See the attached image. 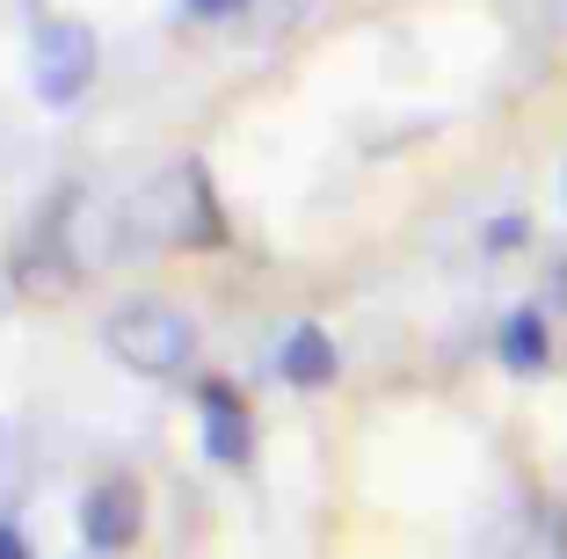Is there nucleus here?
<instances>
[{
    "mask_svg": "<svg viewBox=\"0 0 567 559\" xmlns=\"http://www.w3.org/2000/svg\"><path fill=\"white\" fill-rule=\"evenodd\" d=\"M502 363H509V371H517V379H538V371H546L553 363V342H546V320L532 313V306H517V313L502 320Z\"/></svg>",
    "mask_w": 567,
    "mask_h": 559,
    "instance_id": "8",
    "label": "nucleus"
},
{
    "mask_svg": "<svg viewBox=\"0 0 567 559\" xmlns=\"http://www.w3.org/2000/svg\"><path fill=\"white\" fill-rule=\"evenodd\" d=\"M248 0H183V15H197V22H226V15H240Z\"/></svg>",
    "mask_w": 567,
    "mask_h": 559,
    "instance_id": "10",
    "label": "nucleus"
},
{
    "mask_svg": "<svg viewBox=\"0 0 567 559\" xmlns=\"http://www.w3.org/2000/svg\"><path fill=\"white\" fill-rule=\"evenodd\" d=\"M117 232L138 255H212V247H226V211H218L204 161H167L146 189H132V204L117 211Z\"/></svg>",
    "mask_w": 567,
    "mask_h": 559,
    "instance_id": "1",
    "label": "nucleus"
},
{
    "mask_svg": "<svg viewBox=\"0 0 567 559\" xmlns=\"http://www.w3.org/2000/svg\"><path fill=\"white\" fill-rule=\"evenodd\" d=\"M102 349H110V363H124L132 379L175 385V379H189V363H197V328H189V313H175L167 298H132V306H117V313L102 320Z\"/></svg>",
    "mask_w": 567,
    "mask_h": 559,
    "instance_id": "2",
    "label": "nucleus"
},
{
    "mask_svg": "<svg viewBox=\"0 0 567 559\" xmlns=\"http://www.w3.org/2000/svg\"><path fill=\"white\" fill-rule=\"evenodd\" d=\"M197 414H204V458L212 465H248L255 458V414L226 379L197 385Z\"/></svg>",
    "mask_w": 567,
    "mask_h": 559,
    "instance_id": "6",
    "label": "nucleus"
},
{
    "mask_svg": "<svg viewBox=\"0 0 567 559\" xmlns=\"http://www.w3.org/2000/svg\"><path fill=\"white\" fill-rule=\"evenodd\" d=\"M334 371H342V356H334V334L320 328V320H299V328L277 342V379L284 385L320 393V385H334Z\"/></svg>",
    "mask_w": 567,
    "mask_h": 559,
    "instance_id": "7",
    "label": "nucleus"
},
{
    "mask_svg": "<svg viewBox=\"0 0 567 559\" xmlns=\"http://www.w3.org/2000/svg\"><path fill=\"white\" fill-rule=\"evenodd\" d=\"M73 211H81V189H59V197L37 211L30 240L8 255V277H16V291L30 298V306H59V298L81 283V255H73V240H66Z\"/></svg>",
    "mask_w": 567,
    "mask_h": 559,
    "instance_id": "3",
    "label": "nucleus"
},
{
    "mask_svg": "<svg viewBox=\"0 0 567 559\" xmlns=\"http://www.w3.org/2000/svg\"><path fill=\"white\" fill-rule=\"evenodd\" d=\"M524 218H495V226H487V255H509V247H524Z\"/></svg>",
    "mask_w": 567,
    "mask_h": 559,
    "instance_id": "9",
    "label": "nucleus"
},
{
    "mask_svg": "<svg viewBox=\"0 0 567 559\" xmlns=\"http://www.w3.org/2000/svg\"><path fill=\"white\" fill-rule=\"evenodd\" d=\"M138 530H146V487L132 473H102L81 494V538L87 552H132Z\"/></svg>",
    "mask_w": 567,
    "mask_h": 559,
    "instance_id": "5",
    "label": "nucleus"
},
{
    "mask_svg": "<svg viewBox=\"0 0 567 559\" xmlns=\"http://www.w3.org/2000/svg\"><path fill=\"white\" fill-rule=\"evenodd\" d=\"M0 559H37V552H30V538H22L16 524H0Z\"/></svg>",
    "mask_w": 567,
    "mask_h": 559,
    "instance_id": "11",
    "label": "nucleus"
},
{
    "mask_svg": "<svg viewBox=\"0 0 567 559\" xmlns=\"http://www.w3.org/2000/svg\"><path fill=\"white\" fill-rule=\"evenodd\" d=\"M95 66H102V44L87 22L59 15V22H37L30 37V87L44 110H73V102L95 87Z\"/></svg>",
    "mask_w": 567,
    "mask_h": 559,
    "instance_id": "4",
    "label": "nucleus"
}]
</instances>
